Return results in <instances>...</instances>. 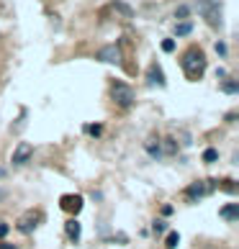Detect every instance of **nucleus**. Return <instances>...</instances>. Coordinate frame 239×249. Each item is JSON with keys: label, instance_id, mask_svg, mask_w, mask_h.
<instances>
[{"label": "nucleus", "instance_id": "obj_19", "mask_svg": "<svg viewBox=\"0 0 239 249\" xmlns=\"http://www.w3.org/2000/svg\"><path fill=\"white\" fill-rule=\"evenodd\" d=\"M175 16H180V18H185L188 16V8H178V13Z\"/></svg>", "mask_w": 239, "mask_h": 249}, {"label": "nucleus", "instance_id": "obj_5", "mask_svg": "<svg viewBox=\"0 0 239 249\" xmlns=\"http://www.w3.org/2000/svg\"><path fill=\"white\" fill-rule=\"evenodd\" d=\"M95 57L100 59V62H108V64H121V49H118L116 47V44H111V47H103V49H100L98 54H95Z\"/></svg>", "mask_w": 239, "mask_h": 249}, {"label": "nucleus", "instance_id": "obj_10", "mask_svg": "<svg viewBox=\"0 0 239 249\" xmlns=\"http://www.w3.org/2000/svg\"><path fill=\"white\" fill-rule=\"evenodd\" d=\"M67 234H70V239H80V224L77 221H67Z\"/></svg>", "mask_w": 239, "mask_h": 249}, {"label": "nucleus", "instance_id": "obj_3", "mask_svg": "<svg viewBox=\"0 0 239 249\" xmlns=\"http://www.w3.org/2000/svg\"><path fill=\"white\" fill-rule=\"evenodd\" d=\"M211 190H214V180H201V182H193V185H188L185 198H188V200H198V198L208 196Z\"/></svg>", "mask_w": 239, "mask_h": 249}, {"label": "nucleus", "instance_id": "obj_18", "mask_svg": "<svg viewBox=\"0 0 239 249\" xmlns=\"http://www.w3.org/2000/svg\"><path fill=\"white\" fill-rule=\"evenodd\" d=\"M8 229H11V226H8V224H3V221H0V239H3V236L8 234Z\"/></svg>", "mask_w": 239, "mask_h": 249}, {"label": "nucleus", "instance_id": "obj_15", "mask_svg": "<svg viewBox=\"0 0 239 249\" xmlns=\"http://www.w3.org/2000/svg\"><path fill=\"white\" fill-rule=\"evenodd\" d=\"M224 93H237V82L234 80H226L224 82Z\"/></svg>", "mask_w": 239, "mask_h": 249}, {"label": "nucleus", "instance_id": "obj_20", "mask_svg": "<svg viewBox=\"0 0 239 249\" xmlns=\"http://www.w3.org/2000/svg\"><path fill=\"white\" fill-rule=\"evenodd\" d=\"M0 249H18V247H13V244H8V242H0Z\"/></svg>", "mask_w": 239, "mask_h": 249}, {"label": "nucleus", "instance_id": "obj_21", "mask_svg": "<svg viewBox=\"0 0 239 249\" xmlns=\"http://www.w3.org/2000/svg\"><path fill=\"white\" fill-rule=\"evenodd\" d=\"M3 178H5V170H3V167H0V180H3Z\"/></svg>", "mask_w": 239, "mask_h": 249}, {"label": "nucleus", "instance_id": "obj_16", "mask_svg": "<svg viewBox=\"0 0 239 249\" xmlns=\"http://www.w3.org/2000/svg\"><path fill=\"white\" fill-rule=\"evenodd\" d=\"M219 188H224L226 193H234V185H232V180H224V182H221V185H219Z\"/></svg>", "mask_w": 239, "mask_h": 249}, {"label": "nucleus", "instance_id": "obj_14", "mask_svg": "<svg viewBox=\"0 0 239 249\" xmlns=\"http://www.w3.org/2000/svg\"><path fill=\"white\" fill-rule=\"evenodd\" d=\"M152 229H154V234H162L165 229H167V221H154V224H152Z\"/></svg>", "mask_w": 239, "mask_h": 249}, {"label": "nucleus", "instance_id": "obj_12", "mask_svg": "<svg viewBox=\"0 0 239 249\" xmlns=\"http://www.w3.org/2000/svg\"><path fill=\"white\" fill-rule=\"evenodd\" d=\"M190 31H193V26H190L188 21H183V23H178V26H175V34H178V36H188Z\"/></svg>", "mask_w": 239, "mask_h": 249}, {"label": "nucleus", "instance_id": "obj_11", "mask_svg": "<svg viewBox=\"0 0 239 249\" xmlns=\"http://www.w3.org/2000/svg\"><path fill=\"white\" fill-rule=\"evenodd\" d=\"M178 242H180V234H178V231H170V234H167V242H165V247H167V249H175Z\"/></svg>", "mask_w": 239, "mask_h": 249}, {"label": "nucleus", "instance_id": "obj_8", "mask_svg": "<svg viewBox=\"0 0 239 249\" xmlns=\"http://www.w3.org/2000/svg\"><path fill=\"white\" fill-rule=\"evenodd\" d=\"M39 218H41L39 213H26L21 221H18V229H21L23 234H29L31 229H36V221H39Z\"/></svg>", "mask_w": 239, "mask_h": 249}, {"label": "nucleus", "instance_id": "obj_13", "mask_svg": "<svg viewBox=\"0 0 239 249\" xmlns=\"http://www.w3.org/2000/svg\"><path fill=\"white\" fill-rule=\"evenodd\" d=\"M219 160V152L216 149H206L203 152V162H216Z\"/></svg>", "mask_w": 239, "mask_h": 249}, {"label": "nucleus", "instance_id": "obj_1", "mask_svg": "<svg viewBox=\"0 0 239 249\" xmlns=\"http://www.w3.org/2000/svg\"><path fill=\"white\" fill-rule=\"evenodd\" d=\"M183 72L188 75V80H201L206 72V57L198 47H190L185 54H183Z\"/></svg>", "mask_w": 239, "mask_h": 249}, {"label": "nucleus", "instance_id": "obj_6", "mask_svg": "<svg viewBox=\"0 0 239 249\" xmlns=\"http://www.w3.org/2000/svg\"><path fill=\"white\" fill-rule=\"evenodd\" d=\"M31 154H34V146L29 142H21L16 146V152H13V164H16V167H21V164H26L31 160Z\"/></svg>", "mask_w": 239, "mask_h": 249}, {"label": "nucleus", "instance_id": "obj_2", "mask_svg": "<svg viewBox=\"0 0 239 249\" xmlns=\"http://www.w3.org/2000/svg\"><path fill=\"white\" fill-rule=\"evenodd\" d=\"M111 95L116 100V106H121V108H129L134 103V90L126 85V82H116V85L111 88Z\"/></svg>", "mask_w": 239, "mask_h": 249}, {"label": "nucleus", "instance_id": "obj_9", "mask_svg": "<svg viewBox=\"0 0 239 249\" xmlns=\"http://www.w3.org/2000/svg\"><path fill=\"white\" fill-rule=\"evenodd\" d=\"M221 218H226V221H237V218H239V203H232V206L221 208Z\"/></svg>", "mask_w": 239, "mask_h": 249}, {"label": "nucleus", "instance_id": "obj_4", "mask_svg": "<svg viewBox=\"0 0 239 249\" xmlns=\"http://www.w3.org/2000/svg\"><path fill=\"white\" fill-rule=\"evenodd\" d=\"M198 11L208 18V23H214V26L221 23V21L216 18L219 13H221V8H219V0H201V3H198Z\"/></svg>", "mask_w": 239, "mask_h": 249}, {"label": "nucleus", "instance_id": "obj_17", "mask_svg": "<svg viewBox=\"0 0 239 249\" xmlns=\"http://www.w3.org/2000/svg\"><path fill=\"white\" fill-rule=\"evenodd\" d=\"M162 49H165V52H172V49H175V41H170V39L162 41Z\"/></svg>", "mask_w": 239, "mask_h": 249}, {"label": "nucleus", "instance_id": "obj_22", "mask_svg": "<svg viewBox=\"0 0 239 249\" xmlns=\"http://www.w3.org/2000/svg\"><path fill=\"white\" fill-rule=\"evenodd\" d=\"M5 196H8V193H5V190H0V200H3Z\"/></svg>", "mask_w": 239, "mask_h": 249}, {"label": "nucleus", "instance_id": "obj_7", "mask_svg": "<svg viewBox=\"0 0 239 249\" xmlns=\"http://www.w3.org/2000/svg\"><path fill=\"white\" fill-rule=\"evenodd\" d=\"M62 208L70 211V213H77L82 208V198L80 196H62Z\"/></svg>", "mask_w": 239, "mask_h": 249}]
</instances>
